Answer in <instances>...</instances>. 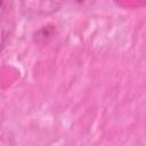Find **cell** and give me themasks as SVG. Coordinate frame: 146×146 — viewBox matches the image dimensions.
Here are the masks:
<instances>
[{"label": "cell", "instance_id": "3", "mask_svg": "<svg viewBox=\"0 0 146 146\" xmlns=\"http://www.w3.org/2000/svg\"><path fill=\"white\" fill-rule=\"evenodd\" d=\"M14 31V23L7 19H0V52L6 47Z\"/></svg>", "mask_w": 146, "mask_h": 146}, {"label": "cell", "instance_id": "1", "mask_svg": "<svg viewBox=\"0 0 146 146\" xmlns=\"http://www.w3.org/2000/svg\"><path fill=\"white\" fill-rule=\"evenodd\" d=\"M23 11L29 15H49L57 11L63 2L57 1H23L21 2Z\"/></svg>", "mask_w": 146, "mask_h": 146}, {"label": "cell", "instance_id": "2", "mask_svg": "<svg viewBox=\"0 0 146 146\" xmlns=\"http://www.w3.org/2000/svg\"><path fill=\"white\" fill-rule=\"evenodd\" d=\"M56 35V26L52 24H47L41 26L33 33V41L39 44H43L49 42Z\"/></svg>", "mask_w": 146, "mask_h": 146}, {"label": "cell", "instance_id": "4", "mask_svg": "<svg viewBox=\"0 0 146 146\" xmlns=\"http://www.w3.org/2000/svg\"><path fill=\"white\" fill-rule=\"evenodd\" d=\"M0 146H16L15 139L10 131L3 128H0Z\"/></svg>", "mask_w": 146, "mask_h": 146}, {"label": "cell", "instance_id": "5", "mask_svg": "<svg viewBox=\"0 0 146 146\" xmlns=\"http://www.w3.org/2000/svg\"><path fill=\"white\" fill-rule=\"evenodd\" d=\"M6 5H7L6 2H3V1H0V16L2 15V13H3V10L6 9V8H5V6H6Z\"/></svg>", "mask_w": 146, "mask_h": 146}]
</instances>
